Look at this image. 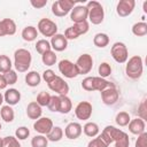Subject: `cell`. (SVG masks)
Masks as SVG:
<instances>
[{
	"label": "cell",
	"mask_w": 147,
	"mask_h": 147,
	"mask_svg": "<svg viewBox=\"0 0 147 147\" xmlns=\"http://www.w3.org/2000/svg\"><path fill=\"white\" fill-rule=\"evenodd\" d=\"M2 102H3V95L0 93V106L2 105Z\"/></svg>",
	"instance_id": "50"
},
{
	"label": "cell",
	"mask_w": 147,
	"mask_h": 147,
	"mask_svg": "<svg viewBox=\"0 0 147 147\" xmlns=\"http://www.w3.org/2000/svg\"><path fill=\"white\" fill-rule=\"evenodd\" d=\"M0 130H1V123H0Z\"/></svg>",
	"instance_id": "52"
},
{
	"label": "cell",
	"mask_w": 147,
	"mask_h": 147,
	"mask_svg": "<svg viewBox=\"0 0 147 147\" xmlns=\"http://www.w3.org/2000/svg\"><path fill=\"white\" fill-rule=\"evenodd\" d=\"M147 107H146V100L144 99L141 102H140V105H139V107H138V114H139V118H141V119H146V117H147Z\"/></svg>",
	"instance_id": "46"
},
{
	"label": "cell",
	"mask_w": 147,
	"mask_h": 147,
	"mask_svg": "<svg viewBox=\"0 0 147 147\" xmlns=\"http://www.w3.org/2000/svg\"><path fill=\"white\" fill-rule=\"evenodd\" d=\"M48 88L59 95H67L69 92V85L68 83L60 76H55L48 84Z\"/></svg>",
	"instance_id": "9"
},
{
	"label": "cell",
	"mask_w": 147,
	"mask_h": 147,
	"mask_svg": "<svg viewBox=\"0 0 147 147\" xmlns=\"http://www.w3.org/2000/svg\"><path fill=\"white\" fill-rule=\"evenodd\" d=\"M38 32H40L44 37H53L57 33V25L49 18H41L37 25Z\"/></svg>",
	"instance_id": "7"
},
{
	"label": "cell",
	"mask_w": 147,
	"mask_h": 147,
	"mask_svg": "<svg viewBox=\"0 0 147 147\" xmlns=\"http://www.w3.org/2000/svg\"><path fill=\"white\" fill-rule=\"evenodd\" d=\"M53 121L48 117H40L38 119L34 121L33 123V129L36 132H38L39 134H47L52 129H53Z\"/></svg>",
	"instance_id": "13"
},
{
	"label": "cell",
	"mask_w": 147,
	"mask_h": 147,
	"mask_svg": "<svg viewBox=\"0 0 147 147\" xmlns=\"http://www.w3.org/2000/svg\"><path fill=\"white\" fill-rule=\"evenodd\" d=\"M51 49H52V47H51V44H49V41L47 39H39L36 42V51L40 55H42L44 53H46V52H48Z\"/></svg>",
	"instance_id": "35"
},
{
	"label": "cell",
	"mask_w": 147,
	"mask_h": 147,
	"mask_svg": "<svg viewBox=\"0 0 147 147\" xmlns=\"http://www.w3.org/2000/svg\"><path fill=\"white\" fill-rule=\"evenodd\" d=\"M21 100V93L16 88H8L6 90L5 94H3V101L8 105V106H15L20 102Z\"/></svg>",
	"instance_id": "19"
},
{
	"label": "cell",
	"mask_w": 147,
	"mask_h": 147,
	"mask_svg": "<svg viewBox=\"0 0 147 147\" xmlns=\"http://www.w3.org/2000/svg\"><path fill=\"white\" fill-rule=\"evenodd\" d=\"M59 105H60V96L59 95H52L51 96V100H49V102L47 105V108L51 111L59 113Z\"/></svg>",
	"instance_id": "41"
},
{
	"label": "cell",
	"mask_w": 147,
	"mask_h": 147,
	"mask_svg": "<svg viewBox=\"0 0 147 147\" xmlns=\"http://www.w3.org/2000/svg\"><path fill=\"white\" fill-rule=\"evenodd\" d=\"M21 36H22V38H23L24 41L31 42V41H33V40L37 39V37H38V30H37V28H34L32 25H28V26H25L22 30Z\"/></svg>",
	"instance_id": "22"
},
{
	"label": "cell",
	"mask_w": 147,
	"mask_h": 147,
	"mask_svg": "<svg viewBox=\"0 0 147 147\" xmlns=\"http://www.w3.org/2000/svg\"><path fill=\"white\" fill-rule=\"evenodd\" d=\"M41 61H42V63H44L45 65H47V67L54 65V64L56 63V61H57V57H56L55 52L51 49V51L44 53V54L41 55Z\"/></svg>",
	"instance_id": "31"
},
{
	"label": "cell",
	"mask_w": 147,
	"mask_h": 147,
	"mask_svg": "<svg viewBox=\"0 0 147 147\" xmlns=\"http://www.w3.org/2000/svg\"><path fill=\"white\" fill-rule=\"evenodd\" d=\"M63 130L62 127L60 126H53V129L46 134V138L48 141H52V142H57L60 141L62 138H63Z\"/></svg>",
	"instance_id": "29"
},
{
	"label": "cell",
	"mask_w": 147,
	"mask_h": 147,
	"mask_svg": "<svg viewBox=\"0 0 147 147\" xmlns=\"http://www.w3.org/2000/svg\"><path fill=\"white\" fill-rule=\"evenodd\" d=\"M144 70V62L142 57L139 55H133L126 61L125 65V74L131 79H138L141 77Z\"/></svg>",
	"instance_id": "2"
},
{
	"label": "cell",
	"mask_w": 147,
	"mask_h": 147,
	"mask_svg": "<svg viewBox=\"0 0 147 147\" xmlns=\"http://www.w3.org/2000/svg\"><path fill=\"white\" fill-rule=\"evenodd\" d=\"M41 114H42V110H41V107L36 102V101H31L28 107H26V116L30 118V119H38L41 117Z\"/></svg>",
	"instance_id": "21"
},
{
	"label": "cell",
	"mask_w": 147,
	"mask_h": 147,
	"mask_svg": "<svg viewBox=\"0 0 147 147\" xmlns=\"http://www.w3.org/2000/svg\"><path fill=\"white\" fill-rule=\"evenodd\" d=\"M100 93H101V100H102V102L105 105H107V106H113V105H115L118 101L119 92L117 91V88L115 86L108 87V88L103 90Z\"/></svg>",
	"instance_id": "12"
},
{
	"label": "cell",
	"mask_w": 147,
	"mask_h": 147,
	"mask_svg": "<svg viewBox=\"0 0 147 147\" xmlns=\"http://www.w3.org/2000/svg\"><path fill=\"white\" fill-rule=\"evenodd\" d=\"M0 116L6 123H11L15 118V113H14V109L11 108V106H8V105L2 106L0 109Z\"/></svg>",
	"instance_id": "28"
},
{
	"label": "cell",
	"mask_w": 147,
	"mask_h": 147,
	"mask_svg": "<svg viewBox=\"0 0 147 147\" xmlns=\"http://www.w3.org/2000/svg\"><path fill=\"white\" fill-rule=\"evenodd\" d=\"M49 44L55 52H62L68 47V40L65 39L64 34H61V33H56L55 36H53L51 38Z\"/></svg>",
	"instance_id": "18"
},
{
	"label": "cell",
	"mask_w": 147,
	"mask_h": 147,
	"mask_svg": "<svg viewBox=\"0 0 147 147\" xmlns=\"http://www.w3.org/2000/svg\"><path fill=\"white\" fill-rule=\"evenodd\" d=\"M0 147H2V138H0Z\"/></svg>",
	"instance_id": "51"
},
{
	"label": "cell",
	"mask_w": 147,
	"mask_h": 147,
	"mask_svg": "<svg viewBox=\"0 0 147 147\" xmlns=\"http://www.w3.org/2000/svg\"><path fill=\"white\" fill-rule=\"evenodd\" d=\"M93 44L99 47V48H105L106 46H108L109 44V37L107 33H103V32H99L94 36L93 38Z\"/></svg>",
	"instance_id": "30"
},
{
	"label": "cell",
	"mask_w": 147,
	"mask_h": 147,
	"mask_svg": "<svg viewBox=\"0 0 147 147\" xmlns=\"http://www.w3.org/2000/svg\"><path fill=\"white\" fill-rule=\"evenodd\" d=\"M11 67H13V63H11V60L9 59V56L1 54L0 55V74L3 75L6 72H8L9 70H11Z\"/></svg>",
	"instance_id": "33"
},
{
	"label": "cell",
	"mask_w": 147,
	"mask_h": 147,
	"mask_svg": "<svg viewBox=\"0 0 147 147\" xmlns=\"http://www.w3.org/2000/svg\"><path fill=\"white\" fill-rule=\"evenodd\" d=\"M76 6V1L72 0H57L52 3V13L57 17H63L71 11Z\"/></svg>",
	"instance_id": "4"
},
{
	"label": "cell",
	"mask_w": 147,
	"mask_h": 147,
	"mask_svg": "<svg viewBox=\"0 0 147 147\" xmlns=\"http://www.w3.org/2000/svg\"><path fill=\"white\" fill-rule=\"evenodd\" d=\"M2 147H21V144L16 137L8 136L2 138Z\"/></svg>",
	"instance_id": "39"
},
{
	"label": "cell",
	"mask_w": 147,
	"mask_h": 147,
	"mask_svg": "<svg viewBox=\"0 0 147 147\" xmlns=\"http://www.w3.org/2000/svg\"><path fill=\"white\" fill-rule=\"evenodd\" d=\"M87 16H88V10H87L86 6H83V5L75 6L70 11V20L74 23L85 22V21H87Z\"/></svg>",
	"instance_id": "14"
},
{
	"label": "cell",
	"mask_w": 147,
	"mask_h": 147,
	"mask_svg": "<svg viewBox=\"0 0 147 147\" xmlns=\"http://www.w3.org/2000/svg\"><path fill=\"white\" fill-rule=\"evenodd\" d=\"M86 8L88 10V21L94 24V25H98V24H101L103 22V18H105V10H103V7L100 2L98 1H88L87 5H86Z\"/></svg>",
	"instance_id": "3"
},
{
	"label": "cell",
	"mask_w": 147,
	"mask_h": 147,
	"mask_svg": "<svg viewBox=\"0 0 147 147\" xmlns=\"http://www.w3.org/2000/svg\"><path fill=\"white\" fill-rule=\"evenodd\" d=\"M136 7L134 0H121L116 6V13L121 17H126L132 14Z\"/></svg>",
	"instance_id": "15"
},
{
	"label": "cell",
	"mask_w": 147,
	"mask_h": 147,
	"mask_svg": "<svg viewBox=\"0 0 147 147\" xmlns=\"http://www.w3.org/2000/svg\"><path fill=\"white\" fill-rule=\"evenodd\" d=\"M3 77L6 79V83L7 85H14L16 82H17V72L16 70H9L8 72L3 74Z\"/></svg>",
	"instance_id": "42"
},
{
	"label": "cell",
	"mask_w": 147,
	"mask_h": 147,
	"mask_svg": "<svg viewBox=\"0 0 147 147\" xmlns=\"http://www.w3.org/2000/svg\"><path fill=\"white\" fill-rule=\"evenodd\" d=\"M48 140L46 136L37 134L31 139V147H47Z\"/></svg>",
	"instance_id": "36"
},
{
	"label": "cell",
	"mask_w": 147,
	"mask_h": 147,
	"mask_svg": "<svg viewBox=\"0 0 147 147\" xmlns=\"http://www.w3.org/2000/svg\"><path fill=\"white\" fill-rule=\"evenodd\" d=\"M90 29L88 22H80V23H74L72 26H69L64 31V37L67 40H74L80 37L82 34H85Z\"/></svg>",
	"instance_id": "5"
},
{
	"label": "cell",
	"mask_w": 147,
	"mask_h": 147,
	"mask_svg": "<svg viewBox=\"0 0 147 147\" xmlns=\"http://www.w3.org/2000/svg\"><path fill=\"white\" fill-rule=\"evenodd\" d=\"M110 54H111V57L117 63H125L127 61V59H129L127 47H126V45L124 42H121V41H117L111 46Z\"/></svg>",
	"instance_id": "6"
},
{
	"label": "cell",
	"mask_w": 147,
	"mask_h": 147,
	"mask_svg": "<svg viewBox=\"0 0 147 147\" xmlns=\"http://www.w3.org/2000/svg\"><path fill=\"white\" fill-rule=\"evenodd\" d=\"M41 82V76L39 72L37 71H29L26 75H25V83L28 86L30 87H36L40 84Z\"/></svg>",
	"instance_id": "25"
},
{
	"label": "cell",
	"mask_w": 147,
	"mask_h": 147,
	"mask_svg": "<svg viewBox=\"0 0 147 147\" xmlns=\"http://www.w3.org/2000/svg\"><path fill=\"white\" fill-rule=\"evenodd\" d=\"M82 132H83V126L79 123H77V122H71V123H69L65 126L63 133H64V136L68 139L75 140V139H77V138L80 137Z\"/></svg>",
	"instance_id": "16"
},
{
	"label": "cell",
	"mask_w": 147,
	"mask_h": 147,
	"mask_svg": "<svg viewBox=\"0 0 147 147\" xmlns=\"http://www.w3.org/2000/svg\"><path fill=\"white\" fill-rule=\"evenodd\" d=\"M82 87L83 90L85 91H88V92H92L93 91V76H88V77H85L83 80H82Z\"/></svg>",
	"instance_id": "44"
},
{
	"label": "cell",
	"mask_w": 147,
	"mask_h": 147,
	"mask_svg": "<svg viewBox=\"0 0 147 147\" xmlns=\"http://www.w3.org/2000/svg\"><path fill=\"white\" fill-rule=\"evenodd\" d=\"M7 87V83H6V79L3 77L2 74H0V90H5Z\"/></svg>",
	"instance_id": "49"
},
{
	"label": "cell",
	"mask_w": 147,
	"mask_h": 147,
	"mask_svg": "<svg viewBox=\"0 0 147 147\" xmlns=\"http://www.w3.org/2000/svg\"><path fill=\"white\" fill-rule=\"evenodd\" d=\"M51 96H52V95H51L48 92L41 91V92H39V94L37 95L36 102H37L40 107H47V105H48V102H49V100H51Z\"/></svg>",
	"instance_id": "38"
},
{
	"label": "cell",
	"mask_w": 147,
	"mask_h": 147,
	"mask_svg": "<svg viewBox=\"0 0 147 147\" xmlns=\"http://www.w3.org/2000/svg\"><path fill=\"white\" fill-rule=\"evenodd\" d=\"M32 55L25 48H18L14 53V67L18 72H26L31 65Z\"/></svg>",
	"instance_id": "1"
},
{
	"label": "cell",
	"mask_w": 147,
	"mask_h": 147,
	"mask_svg": "<svg viewBox=\"0 0 147 147\" xmlns=\"http://www.w3.org/2000/svg\"><path fill=\"white\" fill-rule=\"evenodd\" d=\"M130 121H131V117H130V115H129V113H126V111H119L117 115H116V117H115V122H116V124L118 125V126H126L129 123H130Z\"/></svg>",
	"instance_id": "34"
},
{
	"label": "cell",
	"mask_w": 147,
	"mask_h": 147,
	"mask_svg": "<svg viewBox=\"0 0 147 147\" xmlns=\"http://www.w3.org/2000/svg\"><path fill=\"white\" fill-rule=\"evenodd\" d=\"M134 147H147V132H142L138 136Z\"/></svg>",
	"instance_id": "45"
},
{
	"label": "cell",
	"mask_w": 147,
	"mask_h": 147,
	"mask_svg": "<svg viewBox=\"0 0 147 147\" xmlns=\"http://www.w3.org/2000/svg\"><path fill=\"white\" fill-rule=\"evenodd\" d=\"M60 96V105H59V113L68 114L72 109L71 99L68 95H59Z\"/></svg>",
	"instance_id": "26"
},
{
	"label": "cell",
	"mask_w": 147,
	"mask_h": 147,
	"mask_svg": "<svg viewBox=\"0 0 147 147\" xmlns=\"http://www.w3.org/2000/svg\"><path fill=\"white\" fill-rule=\"evenodd\" d=\"M109 145L101 138V136H96V138L92 139L88 144H87V147H108Z\"/></svg>",
	"instance_id": "43"
},
{
	"label": "cell",
	"mask_w": 147,
	"mask_h": 147,
	"mask_svg": "<svg viewBox=\"0 0 147 147\" xmlns=\"http://www.w3.org/2000/svg\"><path fill=\"white\" fill-rule=\"evenodd\" d=\"M127 125H129V131H130L132 134H136V136L141 134L142 132H145V129H146V123H145V121L141 119V118H139V117L131 119Z\"/></svg>",
	"instance_id": "20"
},
{
	"label": "cell",
	"mask_w": 147,
	"mask_h": 147,
	"mask_svg": "<svg viewBox=\"0 0 147 147\" xmlns=\"http://www.w3.org/2000/svg\"><path fill=\"white\" fill-rule=\"evenodd\" d=\"M75 64H76V67L78 69L79 75H86L93 68V57H92V55L86 54V53L85 54H82L77 59V61L75 62Z\"/></svg>",
	"instance_id": "10"
},
{
	"label": "cell",
	"mask_w": 147,
	"mask_h": 147,
	"mask_svg": "<svg viewBox=\"0 0 147 147\" xmlns=\"http://www.w3.org/2000/svg\"><path fill=\"white\" fill-rule=\"evenodd\" d=\"M114 144H115V147H129L130 139H129L127 133H125L124 131L118 129V131L115 136V139H114Z\"/></svg>",
	"instance_id": "23"
},
{
	"label": "cell",
	"mask_w": 147,
	"mask_h": 147,
	"mask_svg": "<svg viewBox=\"0 0 147 147\" xmlns=\"http://www.w3.org/2000/svg\"><path fill=\"white\" fill-rule=\"evenodd\" d=\"M92 105L88 101H80L75 108V115L80 121H87L92 116Z\"/></svg>",
	"instance_id": "11"
},
{
	"label": "cell",
	"mask_w": 147,
	"mask_h": 147,
	"mask_svg": "<svg viewBox=\"0 0 147 147\" xmlns=\"http://www.w3.org/2000/svg\"><path fill=\"white\" fill-rule=\"evenodd\" d=\"M30 136V130L26 126H20L15 131V137L18 140H25Z\"/></svg>",
	"instance_id": "40"
},
{
	"label": "cell",
	"mask_w": 147,
	"mask_h": 147,
	"mask_svg": "<svg viewBox=\"0 0 147 147\" xmlns=\"http://www.w3.org/2000/svg\"><path fill=\"white\" fill-rule=\"evenodd\" d=\"M111 71H113L111 65H110L108 62H102V63L99 65V68H98L99 77H101V78H106V77L110 76V75H111Z\"/></svg>",
	"instance_id": "37"
},
{
	"label": "cell",
	"mask_w": 147,
	"mask_h": 147,
	"mask_svg": "<svg viewBox=\"0 0 147 147\" xmlns=\"http://www.w3.org/2000/svg\"><path fill=\"white\" fill-rule=\"evenodd\" d=\"M59 67V71L65 77V78H75L79 75L78 69L76 67V64L74 62H71L70 60H61L57 64Z\"/></svg>",
	"instance_id": "8"
},
{
	"label": "cell",
	"mask_w": 147,
	"mask_h": 147,
	"mask_svg": "<svg viewBox=\"0 0 147 147\" xmlns=\"http://www.w3.org/2000/svg\"><path fill=\"white\" fill-rule=\"evenodd\" d=\"M30 3H31V6L33 8L40 9V8H44L47 5V0H31Z\"/></svg>",
	"instance_id": "48"
},
{
	"label": "cell",
	"mask_w": 147,
	"mask_h": 147,
	"mask_svg": "<svg viewBox=\"0 0 147 147\" xmlns=\"http://www.w3.org/2000/svg\"><path fill=\"white\" fill-rule=\"evenodd\" d=\"M132 33L137 37H144L147 34V23L138 22L132 25Z\"/></svg>",
	"instance_id": "32"
},
{
	"label": "cell",
	"mask_w": 147,
	"mask_h": 147,
	"mask_svg": "<svg viewBox=\"0 0 147 147\" xmlns=\"http://www.w3.org/2000/svg\"><path fill=\"white\" fill-rule=\"evenodd\" d=\"M16 33V23L11 18H3L0 21V37L13 36Z\"/></svg>",
	"instance_id": "17"
},
{
	"label": "cell",
	"mask_w": 147,
	"mask_h": 147,
	"mask_svg": "<svg viewBox=\"0 0 147 147\" xmlns=\"http://www.w3.org/2000/svg\"><path fill=\"white\" fill-rule=\"evenodd\" d=\"M55 76H56V75H55V72H54L52 69H46V70L42 72L41 78H42V79L48 84V83H49V82H51Z\"/></svg>",
	"instance_id": "47"
},
{
	"label": "cell",
	"mask_w": 147,
	"mask_h": 147,
	"mask_svg": "<svg viewBox=\"0 0 147 147\" xmlns=\"http://www.w3.org/2000/svg\"><path fill=\"white\" fill-rule=\"evenodd\" d=\"M83 132L85 133V136L90 137V138H94L99 134L100 132V127L96 123L94 122H87L84 126H83Z\"/></svg>",
	"instance_id": "27"
},
{
	"label": "cell",
	"mask_w": 147,
	"mask_h": 147,
	"mask_svg": "<svg viewBox=\"0 0 147 147\" xmlns=\"http://www.w3.org/2000/svg\"><path fill=\"white\" fill-rule=\"evenodd\" d=\"M115 86L113 83H110L109 80H107L106 78H101V77H93V91H99L102 92L103 90Z\"/></svg>",
	"instance_id": "24"
}]
</instances>
